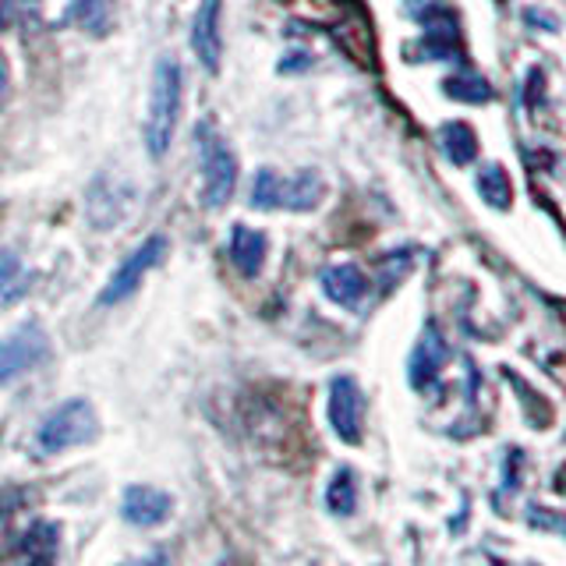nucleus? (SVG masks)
Wrapping results in <instances>:
<instances>
[{
	"label": "nucleus",
	"mask_w": 566,
	"mask_h": 566,
	"mask_svg": "<svg viewBox=\"0 0 566 566\" xmlns=\"http://www.w3.org/2000/svg\"><path fill=\"white\" fill-rule=\"evenodd\" d=\"M447 361H450V347H447V340H442V333L429 323L421 333L415 354H411V386L415 389L432 386L439 379V371L447 368Z\"/></svg>",
	"instance_id": "obj_12"
},
{
	"label": "nucleus",
	"mask_w": 566,
	"mask_h": 566,
	"mask_svg": "<svg viewBox=\"0 0 566 566\" xmlns=\"http://www.w3.org/2000/svg\"><path fill=\"white\" fill-rule=\"evenodd\" d=\"M195 146H199V164H202V206L220 209L230 202L238 185V159L234 149L227 146V138L217 132V124L202 120L195 132Z\"/></svg>",
	"instance_id": "obj_4"
},
{
	"label": "nucleus",
	"mask_w": 566,
	"mask_h": 566,
	"mask_svg": "<svg viewBox=\"0 0 566 566\" xmlns=\"http://www.w3.org/2000/svg\"><path fill=\"white\" fill-rule=\"evenodd\" d=\"M439 138H442V153H447L453 164L468 167V164H474V159H478V138H474V132L468 128L464 120L447 124Z\"/></svg>",
	"instance_id": "obj_16"
},
{
	"label": "nucleus",
	"mask_w": 566,
	"mask_h": 566,
	"mask_svg": "<svg viewBox=\"0 0 566 566\" xmlns=\"http://www.w3.org/2000/svg\"><path fill=\"white\" fill-rule=\"evenodd\" d=\"M329 424L347 447L365 439V394L354 376H336L329 382Z\"/></svg>",
	"instance_id": "obj_8"
},
{
	"label": "nucleus",
	"mask_w": 566,
	"mask_h": 566,
	"mask_svg": "<svg viewBox=\"0 0 566 566\" xmlns=\"http://www.w3.org/2000/svg\"><path fill=\"white\" fill-rule=\"evenodd\" d=\"M326 506L333 513H340V517H350V513L358 510V485H354V474L347 468L333 474V482L326 489Z\"/></svg>",
	"instance_id": "obj_18"
},
{
	"label": "nucleus",
	"mask_w": 566,
	"mask_h": 566,
	"mask_svg": "<svg viewBox=\"0 0 566 566\" xmlns=\"http://www.w3.org/2000/svg\"><path fill=\"white\" fill-rule=\"evenodd\" d=\"M0 8L40 29H64L78 18L82 22L99 18L106 11V0H0Z\"/></svg>",
	"instance_id": "obj_5"
},
{
	"label": "nucleus",
	"mask_w": 566,
	"mask_h": 566,
	"mask_svg": "<svg viewBox=\"0 0 566 566\" xmlns=\"http://www.w3.org/2000/svg\"><path fill=\"white\" fill-rule=\"evenodd\" d=\"M96 436H99L96 407L85 397H75V400H64L61 407H53L43 418V424L35 429V450L43 457H53V453L85 447V442H93Z\"/></svg>",
	"instance_id": "obj_2"
},
{
	"label": "nucleus",
	"mask_w": 566,
	"mask_h": 566,
	"mask_svg": "<svg viewBox=\"0 0 566 566\" xmlns=\"http://www.w3.org/2000/svg\"><path fill=\"white\" fill-rule=\"evenodd\" d=\"M50 358V336L40 323H25L0 340V386L14 382L25 371L40 368Z\"/></svg>",
	"instance_id": "obj_6"
},
{
	"label": "nucleus",
	"mask_w": 566,
	"mask_h": 566,
	"mask_svg": "<svg viewBox=\"0 0 566 566\" xmlns=\"http://www.w3.org/2000/svg\"><path fill=\"white\" fill-rule=\"evenodd\" d=\"M164 255H167V238L164 234H153L149 241H142L135 252L117 265L114 276L106 280V287L99 291V305L111 308V305H120L124 297H132L138 291V283L146 280V273Z\"/></svg>",
	"instance_id": "obj_7"
},
{
	"label": "nucleus",
	"mask_w": 566,
	"mask_h": 566,
	"mask_svg": "<svg viewBox=\"0 0 566 566\" xmlns=\"http://www.w3.org/2000/svg\"><path fill=\"white\" fill-rule=\"evenodd\" d=\"M61 531L40 521V524H32L22 542H18V566H53V559H57V545H61Z\"/></svg>",
	"instance_id": "obj_14"
},
{
	"label": "nucleus",
	"mask_w": 566,
	"mask_h": 566,
	"mask_svg": "<svg viewBox=\"0 0 566 566\" xmlns=\"http://www.w3.org/2000/svg\"><path fill=\"white\" fill-rule=\"evenodd\" d=\"M326 199V185L315 170H297V174H276V170H259L252 185V202L255 209H291V212H308Z\"/></svg>",
	"instance_id": "obj_3"
},
{
	"label": "nucleus",
	"mask_w": 566,
	"mask_h": 566,
	"mask_svg": "<svg viewBox=\"0 0 566 566\" xmlns=\"http://www.w3.org/2000/svg\"><path fill=\"white\" fill-rule=\"evenodd\" d=\"M318 280H323V291H326V297L333 301V305L350 308V312H358L365 305V297H368V276L358 270V265H350V262L326 265Z\"/></svg>",
	"instance_id": "obj_11"
},
{
	"label": "nucleus",
	"mask_w": 566,
	"mask_h": 566,
	"mask_svg": "<svg viewBox=\"0 0 566 566\" xmlns=\"http://www.w3.org/2000/svg\"><path fill=\"white\" fill-rule=\"evenodd\" d=\"M174 513V495L156 485H128L120 495V517L135 527H159Z\"/></svg>",
	"instance_id": "obj_10"
},
{
	"label": "nucleus",
	"mask_w": 566,
	"mask_h": 566,
	"mask_svg": "<svg viewBox=\"0 0 566 566\" xmlns=\"http://www.w3.org/2000/svg\"><path fill=\"white\" fill-rule=\"evenodd\" d=\"M478 191L492 209H510L513 202V188H510V174L503 167L489 164L482 174H478Z\"/></svg>",
	"instance_id": "obj_17"
},
{
	"label": "nucleus",
	"mask_w": 566,
	"mask_h": 566,
	"mask_svg": "<svg viewBox=\"0 0 566 566\" xmlns=\"http://www.w3.org/2000/svg\"><path fill=\"white\" fill-rule=\"evenodd\" d=\"M442 93L453 96L457 103H489L492 99V85L489 78H482L478 71H457V75H450L447 82H442Z\"/></svg>",
	"instance_id": "obj_15"
},
{
	"label": "nucleus",
	"mask_w": 566,
	"mask_h": 566,
	"mask_svg": "<svg viewBox=\"0 0 566 566\" xmlns=\"http://www.w3.org/2000/svg\"><path fill=\"white\" fill-rule=\"evenodd\" d=\"M220 18H223V4L220 0H202L199 11H195V22H191V50L199 64L217 75L220 61H223V32H220Z\"/></svg>",
	"instance_id": "obj_9"
},
{
	"label": "nucleus",
	"mask_w": 566,
	"mask_h": 566,
	"mask_svg": "<svg viewBox=\"0 0 566 566\" xmlns=\"http://www.w3.org/2000/svg\"><path fill=\"white\" fill-rule=\"evenodd\" d=\"M265 255H270V241H265L262 230L234 227V234H230V262L238 265V273L259 276L265 265Z\"/></svg>",
	"instance_id": "obj_13"
},
{
	"label": "nucleus",
	"mask_w": 566,
	"mask_h": 566,
	"mask_svg": "<svg viewBox=\"0 0 566 566\" xmlns=\"http://www.w3.org/2000/svg\"><path fill=\"white\" fill-rule=\"evenodd\" d=\"M124 566H167V556L164 553H153V556H142V559H132Z\"/></svg>",
	"instance_id": "obj_20"
},
{
	"label": "nucleus",
	"mask_w": 566,
	"mask_h": 566,
	"mask_svg": "<svg viewBox=\"0 0 566 566\" xmlns=\"http://www.w3.org/2000/svg\"><path fill=\"white\" fill-rule=\"evenodd\" d=\"M181 99H185V78H181V64L174 57H159L156 71H153V93H149V111H146V146L153 153V159H164L177 120H181Z\"/></svg>",
	"instance_id": "obj_1"
},
{
	"label": "nucleus",
	"mask_w": 566,
	"mask_h": 566,
	"mask_svg": "<svg viewBox=\"0 0 566 566\" xmlns=\"http://www.w3.org/2000/svg\"><path fill=\"white\" fill-rule=\"evenodd\" d=\"M8 88H11V75H8V61H4V53H0V106H4V99H8Z\"/></svg>",
	"instance_id": "obj_19"
}]
</instances>
